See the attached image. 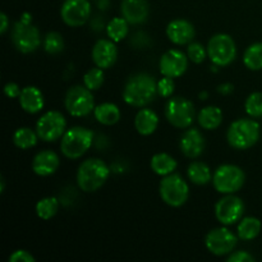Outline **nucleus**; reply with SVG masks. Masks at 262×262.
<instances>
[{"label":"nucleus","instance_id":"1","mask_svg":"<svg viewBox=\"0 0 262 262\" xmlns=\"http://www.w3.org/2000/svg\"><path fill=\"white\" fill-rule=\"evenodd\" d=\"M123 100L133 107H145L158 96V81L146 72L128 77L122 92Z\"/></svg>","mask_w":262,"mask_h":262},{"label":"nucleus","instance_id":"2","mask_svg":"<svg viewBox=\"0 0 262 262\" xmlns=\"http://www.w3.org/2000/svg\"><path fill=\"white\" fill-rule=\"evenodd\" d=\"M110 177V168L99 158H90L82 161L76 174L77 186L84 193L96 192L106 183Z\"/></svg>","mask_w":262,"mask_h":262},{"label":"nucleus","instance_id":"3","mask_svg":"<svg viewBox=\"0 0 262 262\" xmlns=\"http://www.w3.org/2000/svg\"><path fill=\"white\" fill-rule=\"evenodd\" d=\"M261 136V125L255 118H241L230 123L227 129V142L232 148L245 151L253 147Z\"/></svg>","mask_w":262,"mask_h":262},{"label":"nucleus","instance_id":"4","mask_svg":"<svg viewBox=\"0 0 262 262\" xmlns=\"http://www.w3.org/2000/svg\"><path fill=\"white\" fill-rule=\"evenodd\" d=\"M10 40L19 53L31 54L37 50L41 45V35L38 28L32 25V15L25 12L20 19L13 25Z\"/></svg>","mask_w":262,"mask_h":262},{"label":"nucleus","instance_id":"5","mask_svg":"<svg viewBox=\"0 0 262 262\" xmlns=\"http://www.w3.org/2000/svg\"><path fill=\"white\" fill-rule=\"evenodd\" d=\"M95 135L91 129L81 125L68 128L60 140V151L69 160L81 159L94 143Z\"/></svg>","mask_w":262,"mask_h":262},{"label":"nucleus","instance_id":"6","mask_svg":"<svg viewBox=\"0 0 262 262\" xmlns=\"http://www.w3.org/2000/svg\"><path fill=\"white\" fill-rule=\"evenodd\" d=\"M164 115L169 124L178 129H187L192 127L194 118H197L193 102L182 96H171L166 100Z\"/></svg>","mask_w":262,"mask_h":262},{"label":"nucleus","instance_id":"7","mask_svg":"<svg viewBox=\"0 0 262 262\" xmlns=\"http://www.w3.org/2000/svg\"><path fill=\"white\" fill-rule=\"evenodd\" d=\"M159 194L161 201L168 206L178 209L186 205L189 199V186L178 173L163 177L159 184Z\"/></svg>","mask_w":262,"mask_h":262},{"label":"nucleus","instance_id":"8","mask_svg":"<svg viewBox=\"0 0 262 262\" xmlns=\"http://www.w3.org/2000/svg\"><path fill=\"white\" fill-rule=\"evenodd\" d=\"M246 183V173L241 166L234 164H223L217 166L212 177V186L219 193H237Z\"/></svg>","mask_w":262,"mask_h":262},{"label":"nucleus","instance_id":"9","mask_svg":"<svg viewBox=\"0 0 262 262\" xmlns=\"http://www.w3.org/2000/svg\"><path fill=\"white\" fill-rule=\"evenodd\" d=\"M207 56L217 67H228L237 59V43L228 33H216L207 42Z\"/></svg>","mask_w":262,"mask_h":262},{"label":"nucleus","instance_id":"10","mask_svg":"<svg viewBox=\"0 0 262 262\" xmlns=\"http://www.w3.org/2000/svg\"><path fill=\"white\" fill-rule=\"evenodd\" d=\"M64 106L69 115L74 118H83L94 113L95 97L91 90L82 84H76L68 89L64 96Z\"/></svg>","mask_w":262,"mask_h":262},{"label":"nucleus","instance_id":"11","mask_svg":"<svg viewBox=\"0 0 262 262\" xmlns=\"http://www.w3.org/2000/svg\"><path fill=\"white\" fill-rule=\"evenodd\" d=\"M36 132L43 142H55L61 140L67 128V119L58 110L43 113L36 122Z\"/></svg>","mask_w":262,"mask_h":262},{"label":"nucleus","instance_id":"12","mask_svg":"<svg viewBox=\"0 0 262 262\" xmlns=\"http://www.w3.org/2000/svg\"><path fill=\"white\" fill-rule=\"evenodd\" d=\"M238 235L225 225L214 228L205 237V246L211 255L223 257L228 256L235 250L238 243Z\"/></svg>","mask_w":262,"mask_h":262},{"label":"nucleus","instance_id":"13","mask_svg":"<svg viewBox=\"0 0 262 262\" xmlns=\"http://www.w3.org/2000/svg\"><path fill=\"white\" fill-rule=\"evenodd\" d=\"M246 211V205L241 197L235 193L224 194L215 204L214 214L217 222L225 227L234 225L243 217Z\"/></svg>","mask_w":262,"mask_h":262},{"label":"nucleus","instance_id":"14","mask_svg":"<svg viewBox=\"0 0 262 262\" xmlns=\"http://www.w3.org/2000/svg\"><path fill=\"white\" fill-rule=\"evenodd\" d=\"M91 10L89 0H66L60 8V18L68 27H81L89 22Z\"/></svg>","mask_w":262,"mask_h":262},{"label":"nucleus","instance_id":"15","mask_svg":"<svg viewBox=\"0 0 262 262\" xmlns=\"http://www.w3.org/2000/svg\"><path fill=\"white\" fill-rule=\"evenodd\" d=\"M189 59L187 53L179 49H169L168 51L161 55L159 60V71L161 76L170 77V78H179L183 76L188 69Z\"/></svg>","mask_w":262,"mask_h":262},{"label":"nucleus","instance_id":"16","mask_svg":"<svg viewBox=\"0 0 262 262\" xmlns=\"http://www.w3.org/2000/svg\"><path fill=\"white\" fill-rule=\"evenodd\" d=\"M110 38H100L95 42L91 51L92 61L96 67L101 69H109L117 63L118 60V48Z\"/></svg>","mask_w":262,"mask_h":262},{"label":"nucleus","instance_id":"17","mask_svg":"<svg viewBox=\"0 0 262 262\" xmlns=\"http://www.w3.org/2000/svg\"><path fill=\"white\" fill-rule=\"evenodd\" d=\"M206 141L200 129L193 127L187 128L179 140V150L186 158L197 159L204 154Z\"/></svg>","mask_w":262,"mask_h":262},{"label":"nucleus","instance_id":"18","mask_svg":"<svg viewBox=\"0 0 262 262\" xmlns=\"http://www.w3.org/2000/svg\"><path fill=\"white\" fill-rule=\"evenodd\" d=\"M165 32L169 41L177 46L188 45L194 40V36H196L194 26L183 18L170 20L166 26Z\"/></svg>","mask_w":262,"mask_h":262},{"label":"nucleus","instance_id":"19","mask_svg":"<svg viewBox=\"0 0 262 262\" xmlns=\"http://www.w3.org/2000/svg\"><path fill=\"white\" fill-rule=\"evenodd\" d=\"M60 166V158L53 150L38 151L32 159L31 168L38 177H50L56 173Z\"/></svg>","mask_w":262,"mask_h":262},{"label":"nucleus","instance_id":"20","mask_svg":"<svg viewBox=\"0 0 262 262\" xmlns=\"http://www.w3.org/2000/svg\"><path fill=\"white\" fill-rule=\"evenodd\" d=\"M120 13L129 25H142L150 14V4L147 0H122Z\"/></svg>","mask_w":262,"mask_h":262},{"label":"nucleus","instance_id":"21","mask_svg":"<svg viewBox=\"0 0 262 262\" xmlns=\"http://www.w3.org/2000/svg\"><path fill=\"white\" fill-rule=\"evenodd\" d=\"M18 101H19L20 109L27 114H37V113L42 112L43 106H45L43 94L36 86L23 87L19 97H18Z\"/></svg>","mask_w":262,"mask_h":262},{"label":"nucleus","instance_id":"22","mask_svg":"<svg viewBox=\"0 0 262 262\" xmlns=\"http://www.w3.org/2000/svg\"><path fill=\"white\" fill-rule=\"evenodd\" d=\"M136 130L138 135L147 137V136L154 135L159 127V115L156 112L148 107H140V110L136 114L135 120H133Z\"/></svg>","mask_w":262,"mask_h":262},{"label":"nucleus","instance_id":"23","mask_svg":"<svg viewBox=\"0 0 262 262\" xmlns=\"http://www.w3.org/2000/svg\"><path fill=\"white\" fill-rule=\"evenodd\" d=\"M224 114L219 106L215 105H207L202 107L197 114V122L199 125L205 130H215L222 125Z\"/></svg>","mask_w":262,"mask_h":262},{"label":"nucleus","instance_id":"24","mask_svg":"<svg viewBox=\"0 0 262 262\" xmlns=\"http://www.w3.org/2000/svg\"><path fill=\"white\" fill-rule=\"evenodd\" d=\"M94 117L97 123L102 125H115L122 118V112L119 106L113 102H102V104L96 105L94 110Z\"/></svg>","mask_w":262,"mask_h":262},{"label":"nucleus","instance_id":"25","mask_svg":"<svg viewBox=\"0 0 262 262\" xmlns=\"http://www.w3.org/2000/svg\"><path fill=\"white\" fill-rule=\"evenodd\" d=\"M150 168L156 176L166 177L169 174L176 173L178 163L176 159L168 152H158L151 158Z\"/></svg>","mask_w":262,"mask_h":262},{"label":"nucleus","instance_id":"26","mask_svg":"<svg viewBox=\"0 0 262 262\" xmlns=\"http://www.w3.org/2000/svg\"><path fill=\"white\" fill-rule=\"evenodd\" d=\"M214 173L210 166L204 161L194 160L187 168V178L196 186H206L212 182Z\"/></svg>","mask_w":262,"mask_h":262},{"label":"nucleus","instance_id":"27","mask_svg":"<svg viewBox=\"0 0 262 262\" xmlns=\"http://www.w3.org/2000/svg\"><path fill=\"white\" fill-rule=\"evenodd\" d=\"M262 229L261 220L255 216H243L238 222L237 235L241 241L250 242L260 235Z\"/></svg>","mask_w":262,"mask_h":262},{"label":"nucleus","instance_id":"28","mask_svg":"<svg viewBox=\"0 0 262 262\" xmlns=\"http://www.w3.org/2000/svg\"><path fill=\"white\" fill-rule=\"evenodd\" d=\"M12 140L15 147L19 150H30L37 145L40 137H38L36 129L33 130L30 127H20L14 130Z\"/></svg>","mask_w":262,"mask_h":262},{"label":"nucleus","instance_id":"29","mask_svg":"<svg viewBox=\"0 0 262 262\" xmlns=\"http://www.w3.org/2000/svg\"><path fill=\"white\" fill-rule=\"evenodd\" d=\"M105 30H106V35L110 40H113L114 42H120L129 33V23L127 22L125 18L115 17L109 20V23L105 26Z\"/></svg>","mask_w":262,"mask_h":262},{"label":"nucleus","instance_id":"30","mask_svg":"<svg viewBox=\"0 0 262 262\" xmlns=\"http://www.w3.org/2000/svg\"><path fill=\"white\" fill-rule=\"evenodd\" d=\"M59 207H60V201L56 197L48 196L38 200L35 206V211L41 220H50L58 214Z\"/></svg>","mask_w":262,"mask_h":262},{"label":"nucleus","instance_id":"31","mask_svg":"<svg viewBox=\"0 0 262 262\" xmlns=\"http://www.w3.org/2000/svg\"><path fill=\"white\" fill-rule=\"evenodd\" d=\"M243 64L250 71H262V42H253L243 54Z\"/></svg>","mask_w":262,"mask_h":262},{"label":"nucleus","instance_id":"32","mask_svg":"<svg viewBox=\"0 0 262 262\" xmlns=\"http://www.w3.org/2000/svg\"><path fill=\"white\" fill-rule=\"evenodd\" d=\"M64 46L66 43H64L63 36L56 31L48 32L42 40V48L49 55H58L64 50Z\"/></svg>","mask_w":262,"mask_h":262},{"label":"nucleus","instance_id":"33","mask_svg":"<svg viewBox=\"0 0 262 262\" xmlns=\"http://www.w3.org/2000/svg\"><path fill=\"white\" fill-rule=\"evenodd\" d=\"M104 81H105L104 69L99 68V67L96 66H95V68H90L83 76V84L87 87V89L91 90L92 92L101 89V86L104 84Z\"/></svg>","mask_w":262,"mask_h":262},{"label":"nucleus","instance_id":"34","mask_svg":"<svg viewBox=\"0 0 262 262\" xmlns=\"http://www.w3.org/2000/svg\"><path fill=\"white\" fill-rule=\"evenodd\" d=\"M245 110L248 117L262 118V92H252L245 101Z\"/></svg>","mask_w":262,"mask_h":262},{"label":"nucleus","instance_id":"35","mask_svg":"<svg viewBox=\"0 0 262 262\" xmlns=\"http://www.w3.org/2000/svg\"><path fill=\"white\" fill-rule=\"evenodd\" d=\"M187 56H188L189 61L194 64H202L206 60V58H209L207 49L197 41H192L191 43L187 45Z\"/></svg>","mask_w":262,"mask_h":262},{"label":"nucleus","instance_id":"36","mask_svg":"<svg viewBox=\"0 0 262 262\" xmlns=\"http://www.w3.org/2000/svg\"><path fill=\"white\" fill-rule=\"evenodd\" d=\"M174 91H176V82H174V78L163 76V78L159 79L158 96L163 97V99H169V97L173 96Z\"/></svg>","mask_w":262,"mask_h":262},{"label":"nucleus","instance_id":"37","mask_svg":"<svg viewBox=\"0 0 262 262\" xmlns=\"http://www.w3.org/2000/svg\"><path fill=\"white\" fill-rule=\"evenodd\" d=\"M9 262H35V256L26 250H15L12 255L9 256Z\"/></svg>","mask_w":262,"mask_h":262},{"label":"nucleus","instance_id":"38","mask_svg":"<svg viewBox=\"0 0 262 262\" xmlns=\"http://www.w3.org/2000/svg\"><path fill=\"white\" fill-rule=\"evenodd\" d=\"M228 262H253L255 261V257L251 255L247 251H233L230 255H228L227 257Z\"/></svg>","mask_w":262,"mask_h":262},{"label":"nucleus","instance_id":"39","mask_svg":"<svg viewBox=\"0 0 262 262\" xmlns=\"http://www.w3.org/2000/svg\"><path fill=\"white\" fill-rule=\"evenodd\" d=\"M20 91H22V89L15 82H8L4 86V95L8 99H18L20 95Z\"/></svg>","mask_w":262,"mask_h":262},{"label":"nucleus","instance_id":"40","mask_svg":"<svg viewBox=\"0 0 262 262\" xmlns=\"http://www.w3.org/2000/svg\"><path fill=\"white\" fill-rule=\"evenodd\" d=\"M217 92L223 96H228V95H232L234 92V84L230 83V82H225L217 86Z\"/></svg>","mask_w":262,"mask_h":262},{"label":"nucleus","instance_id":"41","mask_svg":"<svg viewBox=\"0 0 262 262\" xmlns=\"http://www.w3.org/2000/svg\"><path fill=\"white\" fill-rule=\"evenodd\" d=\"M10 27V23H9V18L5 13H0V33L4 35Z\"/></svg>","mask_w":262,"mask_h":262},{"label":"nucleus","instance_id":"42","mask_svg":"<svg viewBox=\"0 0 262 262\" xmlns=\"http://www.w3.org/2000/svg\"><path fill=\"white\" fill-rule=\"evenodd\" d=\"M107 5H109V0H97V7L100 9H106Z\"/></svg>","mask_w":262,"mask_h":262},{"label":"nucleus","instance_id":"43","mask_svg":"<svg viewBox=\"0 0 262 262\" xmlns=\"http://www.w3.org/2000/svg\"><path fill=\"white\" fill-rule=\"evenodd\" d=\"M5 191V179L0 177V193H4Z\"/></svg>","mask_w":262,"mask_h":262},{"label":"nucleus","instance_id":"44","mask_svg":"<svg viewBox=\"0 0 262 262\" xmlns=\"http://www.w3.org/2000/svg\"><path fill=\"white\" fill-rule=\"evenodd\" d=\"M200 100H207L209 99V92L207 91H202L201 94H200Z\"/></svg>","mask_w":262,"mask_h":262}]
</instances>
